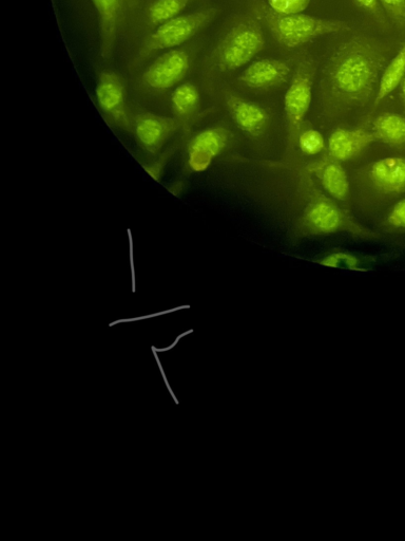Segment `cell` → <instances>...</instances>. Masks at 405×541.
I'll use <instances>...</instances> for the list:
<instances>
[{
    "label": "cell",
    "mask_w": 405,
    "mask_h": 541,
    "mask_svg": "<svg viewBox=\"0 0 405 541\" xmlns=\"http://www.w3.org/2000/svg\"><path fill=\"white\" fill-rule=\"evenodd\" d=\"M385 68V57L371 37L356 34L336 46L325 60L322 81L338 99L346 102L368 100Z\"/></svg>",
    "instance_id": "1"
},
{
    "label": "cell",
    "mask_w": 405,
    "mask_h": 541,
    "mask_svg": "<svg viewBox=\"0 0 405 541\" xmlns=\"http://www.w3.org/2000/svg\"><path fill=\"white\" fill-rule=\"evenodd\" d=\"M260 20L272 32L275 40L286 48H298L318 37L352 31V26L341 21L324 20L310 15L279 14L268 6L257 8Z\"/></svg>",
    "instance_id": "2"
},
{
    "label": "cell",
    "mask_w": 405,
    "mask_h": 541,
    "mask_svg": "<svg viewBox=\"0 0 405 541\" xmlns=\"http://www.w3.org/2000/svg\"><path fill=\"white\" fill-rule=\"evenodd\" d=\"M265 46L256 18H245L231 27L212 53V63L221 72H233L252 62Z\"/></svg>",
    "instance_id": "3"
},
{
    "label": "cell",
    "mask_w": 405,
    "mask_h": 541,
    "mask_svg": "<svg viewBox=\"0 0 405 541\" xmlns=\"http://www.w3.org/2000/svg\"><path fill=\"white\" fill-rule=\"evenodd\" d=\"M218 13L217 8H208L171 18L147 37L140 57L144 59L153 53L179 48L214 21Z\"/></svg>",
    "instance_id": "4"
},
{
    "label": "cell",
    "mask_w": 405,
    "mask_h": 541,
    "mask_svg": "<svg viewBox=\"0 0 405 541\" xmlns=\"http://www.w3.org/2000/svg\"><path fill=\"white\" fill-rule=\"evenodd\" d=\"M316 65L312 58L303 57L295 70L291 84L285 93L284 109L287 121L299 127L310 109Z\"/></svg>",
    "instance_id": "5"
},
{
    "label": "cell",
    "mask_w": 405,
    "mask_h": 541,
    "mask_svg": "<svg viewBox=\"0 0 405 541\" xmlns=\"http://www.w3.org/2000/svg\"><path fill=\"white\" fill-rule=\"evenodd\" d=\"M189 67V53L179 48L171 49L147 67L143 81L151 89L167 90L185 78Z\"/></svg>",
    "instance_id": "6"
},
{
    "label": "cell",
    "mask_w": 405,
    "mask_h": 541,
    "mask_svg": "<svg viewBox=\"0 0 405 541\" xmlns=\"http://www.w3.org/2000/svg\"><path fill=\"white\" fill-rule=\"evenodd\" d=\"M291 66L276 59H262L250 64L239 81L253 89H269L283 84L291 76Z\"/></svg>",
    "instance_id": "7"
},
{
    "label": "cell",
    "mask_w": 405,
    "mask_h": 541,
    "mask_svg": "<svg viewBox=\"0 0 405 541\" xmlns=\"http://www.w3.org/2000/svg\"><path fill=\"white\" fill-rule=\"evenodd\" d=\"M227 143L226 130L221 128L207 129L192 141L189 147V165L197 173L208 169Z\"/></svg>",
    "instance_id": "8"
},
{
    "label": "cell",
    "mask_w": 405,
    "mask_h": 541,
    "mask_svg": "<svg viewBox=\"0 0 405 541\" xmlns=\"http://www.w3.org/2000/svg\"><path fill=\"white\" fill-rule=\"evenodd\" d=\"M95 92L106 114L118 120L125 119V87L117 73L103 71L96 83Z\"/></svg>",
    "instance_id": "9"
},
{
    "label": "cell",
    "mask_w": 405,
    "mask_h": 541,
    "mask_svg": "<svg viewBox=\"0 0 405 541\" xmlns=\"http://www.w3.org/2000/svg\"><path fill=\"white\" fill-rule=\"evenodd\" d=\"M99 16L101 55L105 60L112 57L118 37L122 0H92Z\"/></svg>",
    "instance_id": "10"
},
{
    "label": "cell",
    "mask_w": 405,
    "mask_h": 541,
    "mask_svg": "<svg viewBox=\"0 0 405 541\" xmlns=\"http://www.w3.org/2000/svg\"><path fill=\"white\" fill-rule=\"evenodd\" d=\"M226 104L231 117L244 132L254 136L263 132L268 121L263 108L236 96H228Z\"/></svg>",
    "instance_id": "11"
},
{
    "label": "cell",
    "mask_w": 405,
    "mask_h": 541,
    "mask_svg": "<svg viewBox=\"0 0 405 541\" xmlns=\"http://www.w3.org/2000/svg\"><path fill=\"white\" fill-rule=\"evenodd\" d=\"M371 178L377 188L388 193L405 190V159L389 157L377 161L371 169Z\"/></svg>",
    "instance_id": "12"
},
{
    "label": "cell",
    "mask_w": 405,
    "mask_h": 541,
    "mask_svg": "<svg viewBox=\"0 0 405 541\" xmlns=\"http://www.w3.org/2000/svg\"><path fill=\"white\" fill-rule=\"evenodd\" d=\"M372 141L373 136L362 130L338 129L331 136L329 145L336 159L346 161L357 156Z\"/></svg>",
    "instance_id": "13"
},
{
    "label": "cell",
    "mask_w": 405,
    "mask_h": 541,
    "mask_svg": "<svg viewBox=\"0 0 405 541\" xmlns=\"http://www.w3.org/2000/svg\"><path fill=\"white\" fill-rule=\"evenodd\" d=\"M173 127H175V122L170 119L145 115L138 120L137 135L149 151H156Z\"/></svg>",
    "instance_id": "14"
},
{
    "label": "cell",
    "mask_w": 405,
    "mask_h": 541,
    "mask_svg": "<svg viewBox=\"0 0 405 541\" xmlns=\"http://www.w3.org/2000/svg\"><path fill=\"white\" fill-rule=\"evenodd\" d=\"M405 77V44L396 54V57L391 63L384 68L376 95V103L378 104L400 86Z\"/></svg>",
    "instance_id": "15"
},
{
    "label": "cell",
    "mask_w": 405,
    "mask_h": 541,
    "mask_svg": "<svg viewBox=\"0 0 405 541\" xmlns=\"http://www.w3.org/2000/svg\"><path fill=\"white\" fill-rule=\"evenodd\" d=\"M308 220L316 230L332 233L340 228L342 216L333 204L321 201L316 203L308 213Z\"/></svg>",
    "instance_id": "16"
},
{
    "label": "cell",
    "mask_w": 405,
    "mask_h": 541,
    "mask_svg": "<svg viewBox=\"0 0 405 541\" xmlns=\"http://www.w3.org/2000/svg\"><path fill=\"white\" fill-rule=\"evenodd\" d=\"M375 133L382 141L391 144L405 142V119L395 114H384L375 121Z\"/></svg>",
    "instance_id": "17"
},
{
    "label": "cell",
    "mask_w": 405,
    "mask_h": 541,
    "mask_svg": "<svg viewBox=\"0 0 405 541\" xmlns=\"http://www.w3.org/2000/svg\"><path fill=\"white\" fill-rule=\"evenodd\" d=\"M321 181L325 190L335 198L343 200L349 195V179L338 164H326L321 172Z\"/></svg>",
    "instance_id": "18"
},
{
    "label": "cell",
    "mask_w": 405,
    "mask_h": 541,
    "mask_svg": "<svg viewBox=\"0 0 405 541\" xmlns=\"http://www.w3.org/2000/svg\"><path fill=\"white\" fill-rule=\"evenodd\" d=\"M200 93L191 83H185L172 93L171 103L175 113L180 117H188L195 113L199 106Z\"/></svg>",
    "instance_id": "19"
},
{
    "label": "cell",
    "mask_w": 405,
    "mask_h": 541,
    "mask_svg": "<svg viewBox=\"0 0 405 541\" xmlns=\"http://www.w3.org/2000/svg\"><path fill=\"white\" fill-rule=\"evenodd\" d=\"M191 0H154L148 9V22L159 26L173 17H177Z\"/></svg>",
    "instance_id": "20"
},
{
    "label": "cell",
    "mask_w": 405,
    "mask_h": 541,
    "mask_svg": "<svg viewBox=\"0 0 405 541\" xmlns=\"http://www.w3.org/2000/svg\"><path fill=\"white\" fill-rule=\"evenodd\" d=\"M311 0H267V6L279 14L291 15L305 11Z\"/></svg>",
    "instance_id": "21"
},
{
    "label": "cell",
    "mask_w": 405,
    "mask_h": 541,
    "mask_svg": "<svg viewBox=\"0 0 405 541\" xmlns=\"http://www.w3.org/2000/svg\"><path fill=\"white\" fill-rule=\"evenodd\" d=\"M300 148L307 155L320 154L325 146L323 136L317 130H306L300 137Z\"/></svg>",
    "instance_id": "22"
},
{
    "label": "cell",
    "mask_w": 405,
    "mask_h": 541,
    "mask_svg": "<svg viewBox=\"0 0 405 541\" xmlns=\"http://www.w3.org/2000/svg\"><path fill=\"white\" fill-rule=\"evenodd\" d=\"M379 3L396 25L405 27V0H379Z\"/></svg>",
    "instance_id": "23"
},
{
    "label": "cell",
    "mask_w": 405,
    "mask_h": 541,
    "mask_svg": "<svg viewBox=\"0 0 405 541\" xmlns=\"http://www.w3.org/2000/svg\"><path fill=\"white\" fill-rule=\"evenodd\" d=\"M322 265L331 268L356 269L358 260L356 257L349 254H334L326 257L322 261Z\"/></svg>",
    "instance_id": "24"
},
{
    "label": "cell",
    "mask_w": 405,
    "mask_h": 541,
    "mask_svg": "<svg viewBox=\"0 0 405 541\" xmlns=\"http://www.w3.org/2000/svg\"><path fill=\"white\" fill-rule=\"evenodd\" d=\"M354 2L360 8L372 14L378 22L384 23V13L379 0H354Z\"/></svg>",
    "instance_id": "25"
},
{
    "label": "cell",
    "mask_w": 405,
    "mask_h": 541,
    "mask_svg": "<svg viewBox=\"0 0 405 541\" xmlns=\"http://www.w3.org/2000/svg\"><path fill=\"white\" fill-rule=\"evenodd\" d=\"M389 222L395 228L405 229V199L395 205L389 216Z\"/></svg>",
    "instance_id": "26"
},
{
    "label": "cell",
    "mask_w": 405,
    "mask_h": 541,
    "mask_svg": "<svg viewBox=\"0 0 405 541\" xmlns=\"http://www.w3.org/2000/svg\"><path fill=\"white\" fill-rule=\"evenodd\" d=\"M146 171L151 177L157 180L159 179L161 175V170L158 164H154V165H151L150 167H146Z\"/></svg>",
    "instance_id": "27"
},
{
    "label": "cell",
    "mask_w": 405,
    "mask_h": 541,
    "mask_svg": "<svg viewBox=\"0 0 405 541\" xmlns=\"http://www.w3.org/2000/svg\"><path fill=\"white\" fill-rule=\"evenodd\" d=\"M400 86H401L402 97H403V99H404V101H405V77L403 78V80H402Z\"/></svg>",
    "instance_id": "28"
}]
</instances>
